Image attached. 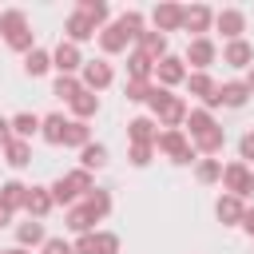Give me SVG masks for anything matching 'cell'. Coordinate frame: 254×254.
Segmentation results:
<instances>
[{
    "instance_id": "obj_41",
    "label": "cell",
    "mask_w": 254,
    "mask_h": 254,
    "mask_svg": "<svg viewBox=\"0 0 254 254\" xmlns=\"http://www.w3.org/2000/svg\"><path fill=\"white\" fill-rule=\"evenodd\" d=\"M151 87H155V83H143V79H127V87H123V95H127V103H147V95H151Z\"/></svg>"
},
{
    "instance_id": "obj_4",
    "label": "cell",
    "mask_w": 254,
    "mask_h": 254,
    "mask_svg": "<svg viewBox=\"0 0 254 254\" xmlns=\"http://www.w3.org/2000/svg\"><path fill=\"white\" fill-rule=\"evenodd\" d=\"M111 79H115V71H111L107 60H87V64L79 67V83H83V91H103V87H111Z\"/></svg>"
},
{
    "instance_id": "obj_21",
    "label": "cell",
    "mask_w": 254,
    "mask_h": 254,
    "mask_svg": "<svg viewBox=\"0 0 254 254\" xmlns=\"http://www.w3.org/2000/svg\"><path fill=\"white\" fill-rule=\"evenodd\" d=\"M0 202L16 214V210H24V202H28V187L20 183V179H8V183H0Z\"/></svg>"
},
{
    "instance_id": "obj_26",
    "label": "cell",
    "mask_w": 254,
    "mask_h": 254,
    "mask_svg": "<svg viewBox=\"0 0 254 254\" xmlns=\"http://www.w3.org/2000/svg\"><path fill=\"white\" fill-rule=\"evenodd\" d=\"M4 163H8L12 171L28 167V163H32V147H28L24 139H8V143H4Z\"/></svg>"
},
{
    "instance_id": "obj_7",
    "label": "cell",
    "mask_w": 254,
    "mask_h": 254,
    "mask_svg": "<svg viewBox=\"0 0 254 254\" xmlns=\"http://www.w3.org/2000/svg\"><path fill=\"white\" fill-rule=\"evenodd\" d=\"M52 67H56L60 75H75V71L83 67L79 48H75V44H67V40H60V44H56V52H52Z\"/></svg>"
},
{
    "instance_id": "obj_51",
    "label": "cell",
    "mask_w": 254,
    "mask_h": 254,
    "mask_svg": "<svg viewBox=\"0 0 254 254\" xmlns=\"http://www.w3.org/2000/svg\"><path fill=\"white\" fill-rule=\"evenodd\" d=\"M0 254H32V250H24V246H12V250H0Z\"/></svg>"
},
{
    "instance_id": "obj_28",
    "label": "cell",
    "mask_w": 254,
    "mask_h": 254,
    "mask_svg": "<svg viewBox=\"0 0 254 254\" xmlns=\"http://www.w3.org/2000/svg\"><path fill=\"white\" fill-rule=\"evenodd\" d=\"M183 83H187V87H190V95H198L202 103H206V99L218 91V83H214L206 71H187V79H183Z\"/></svg>"
},
{
    "instance_id": "obj_17",
    "label": "cell",
    "mask_w": 254,
    "mask_h": 254,
    "mask_svg": "<svg viewBox=\"0 0 254 254\" xmlns=\"http://www.w3.org/2000/svg\"><path fill=\"white\" fill-rule=\"evenodd\" d=\"M135 44H139V52H143V56H151L155 64L167 56V36H163V32H155V28H151V32L143 28V32L135 36Z\"/></svg>"
},
{
    "instance_id": "obj_38",
    "label": "cell",
    "mask_w": 254,
    "mask_h": 254,
    "mask_svg": "<svg viewBox=\"0 0 254 254\" xmlns=\"http://www.w3.org/2000/svg\"><path fill=\"white\" fill-rule=\"evenodd\" d=\"M194 179H198V183H218V179H222V163H218V159H198Z\"/></svg>"
},
{
    "instance_id": "obj_11",
    "label": "cell",
    "mask_w": 254,
    "mask_h": 254,
    "mask_svg": "<svg viewBox=\"0 0 254 254\" xmlns=\"http://www.w3.org/2000/svg\"><path fill=\"white\" fill-rule=\"evenodd\" d=\"M210 24H214V12H210L206 4H190V8H183V32H194V40H198L202 32H210Z\"/></svg>"
},
{
    "instance_id": "obj_18",
    "label": "cell",
    "mask_w": 254,
    "mask_h": 254,
    "mask_svg": "<svg viewBox=\"0 0 254 254\" xmlns=\"http://www.w3.org/2000/svg\"><path fill=\"white\" fill-rule=\"evenodd\" d=\"M190 147H194L198 155H206V159H214V155H218V151L226 147V131H222V127L214 123V127H210L206 135H198V139H190Z\"/></svg>"
},
{
    "instance_id": "obj_15",
    "label": "cell",
    "mask_w": 254,
    "mask_h": 254,
    "mask_svg": "<svg viewBox=\"0 0 254 254\" xmlns=\"http://www.w3.org/2000/svg\"><path fill=\"white\" fill-rule=\"evenodd\" d=\"M127 44H131V36H127L119 24L99 28V48H103V56H119V52H127Z\"/></svg>"
},
{
    "instance_id": "obj_47",
    "label": "cell",
    "mask_w": 254,
    "mask_h": 254,
    "mask_svg": "<svg viewBox=\"0 0 254 254\" xmlns=\"http://www.w3.org/2000/svg\"><path fill=\"white\" fill-rule=\"evenodd\" d=\"M242 230L254 238V206H246V214H242Z\"/></svg>"
},
{
    "instance_id": "obj_12",
    "label": "cell",
    "mask_w": 254,
    "mask_h": 254,
    "mask_svg": "<svg viewBox=\"0 0 254 254\" xmlns=\"http://www.w3.org/2000/svg\"><path fill=\"white\" fill-rule=\"evenodd\" d=\"M222 64H230V67H254V44H246V40H230L226 48H222Z\"/></svg>"
},
{
    "instance_id": "obj_45",
    "label": "cell",
    "mask_w": 254,
    "mask_h": 254,
    "mask_svg": "<svg viewBox=\"0 0 254 254\" xmlns=\"http://www.w3.org/2000/svg\"><path fill=\"white\" fill-rule=\"evenodd\" d=\"M40 254H75V250H71L67 238H48V242L40 246Z\"/></svg>"
},
{
    "instance_id": "obj_35",
    "label": "cell",
    "mask_w": 254,
    "mask_h": 254,
    "mask_svg": "<svg viewBox=\"0 0 254 254\" xmlns=\"http://www.w3.org/2000/svg\"><path fill=\"white\" fill-rule=\"evenodd\" d=\"M187 127H190V139H198V135H206L210 127H214V115L210 111H202V107H194V111H187V119H183Z\"/></svg>"
},
{
    "instance_id": "obj_24",
    "label": "cell",
    "mask_w": 254,
    "mask_h": 254,
    "mask_svg": "<svg viewBox=\"0 0 254 254\" xmlns=\"http://www.w3.org/2000/svg\"><path fill=\"white\" fill-rule=\"evenodd\" d=\"M75 12H79V16H87V20L95 24V32H99V28H107V20H111V8H107L103 0H79V4H75Z\"/></svg>"
},
{
    "instance_id": "obj_40",
    "label": "cell",
    "mask_w": 254,
    "mask_h": 254,
    "mask_svg": "<svg viewBox=\"0 0 254 254\" xmlns=\"http://www.w3.org/2000/svg\"><path fill=\"white\" fill-rule=\"evenodd\" d=\"M115 24H119V28H123V32H127V36L135 40V36L143 32V12H135V8H127V12H123V16L115 20Z\"/></svg>"
},
{
    "instance_id": "obj_3",
    "label": "cell",
    "mask_w": 254,
    "mask_h": 254,
    "mask_svg": "<svg viewBox=\"0 0 254 254\" xmlns=\"http://www.w3.org/2000/svg\"><path fill=\"white\" fill-rule=\"evenodd\" d=\"M222 187H226V194H234V198H250L254 194V171L246 167V163H226L222 167V179H218Z\"/></svg>"
},
{
    "instance_id": "obj_16",
    "label": "cell",
    "mask_w": 254,
    "mask_h": 254,
    "mask_svg": "<svg viewBox=\"0 0 254 254\" xmlns=\"http://www.w3.org/2000/svg\"><path fill=\"white\" fill-rule=\"evenodd\" d=\"M52 206H56V202H52V190H48V187H28V202H24V210H28L32 218L44 222V218L52 214Z\"/></svg>"
},
{
    "instance_id": "obj_1",
    "label": "cell",
    "mask_w": 254,
    "mask_h": 254,
    "mask_svg": "<svg viewBox=\"0 0 254 254\" xmlns=\"http://www.w3.org/2000/svg\"><path fill=\"white\" fill-rule=\"evenodd\" d=\"M147 107H151V115H155V123L159 127H179L183 119H187V99L183 95H171L167 87H151V95H147Z\"/></svg>"
},
{
    "instance_id": "obj_33",
    "label": "cell",
    "mask_w": 254,
    "mask_h": 254,
    "mask_svg": "<svg viewBox=\"0 0 254 254\" xmlns=\"http://www.w3.org/2000/svg\"><path fill=\"white\" fill-rule=\"evenodd\" d=\"M79 167H83V171H99V167H107V147H103V143H87V147L79 151Z\"/></svg>"
},
{
    "instance_id": "obj_23",
    "label": "cell",
    "mask_w": 254,
    "mask_h": 254,
    "mask_svg": "<svg viewBox=\"0 0 254 254\" xmlns=\"http://www.w3.org/2000/svg\"><path fill=\"white\" fill-rule=\"evenodd\" d=\"M246 99H250V91H246L242 79L218 83V103H222V107H246Z\"/></svg>"
},
{
    "instance_id": "obj_30",
    "label": "cell",
    "mask_w": 254,
    "mask_h": 254,
    "mask_svg": "<svg viewBox=\"0 0 254 254\" xmlns=\"http://www.w3.org/2000/svg\"><path fill=\"white\" fill-rule=\"evenodd\" d=\"M83 206L91 210V218H95V222H99V218H107V214H111V190L95 187V190H91V194L83 198Z\"/></svg>"
},
{
    "instance_id": "obj_50",
    "label": "cell",
    "mask_w": 254,
    "mask_h": 254,
    "mask_svg": "<svg viewBox=\"0 0 254 254\" xmlns=\"http://www.w3.org/2000/svg\"><path fill=\"white\" fill-rule=\"evenodd\" d=\"M242 83H246V91H250V95H254V67H250V71H246V79H242Z\"/></svg>"
},
{
    "instance_id": "obj_48",
    "label": "cell",
    "mask_w": 254,
    "mask_h": 254,
    "mask_svg": "<svg viewBox=\"0 0 254 254\" xmlns=\"http://www.w3.org/2000/svg\"><path fill=\"white\" fill-rule=\"evenodd\" d=\"M8 139H12V123L0 115V151H4V143H8Z\"/></svg>"
},
{
    "instance_id": "obj_9",
    "label": "cell",
    "mask_w": 254,
    "mask_h": 254,
    "mask_svg": "<svg viewBox=\"0 0 254 254\" xmlns=\"http://www.w3.org/2000/svg\"><path fill=\"white\" fill-rule=\"evenodd\" d=\"M151 20H155V32H179L183 28V4H171V0H163V4H155V12H151Z\"/></svg>"
},
{
    "instance_id": "obj_8",
    "label": "cell",
    "mask_w": 254,
    "mask_h": 254,
    "mask_svg": "<svg viewBox=\"0 0 254 254\" xmlns=\"http://www.w3.org/2000/svg\"><path fill=\"white\" fill-rule=\"evenodd\" d=\"M155 79H159V87H167V91H171L175 83H183V79H187V64H183L179 56H171V52H167V56L155 64Z\"/></svg>"
},
{
    "instance_id": "obj_25",
    "label": "cell",
    "mask_w": 254,
    "mask_h": 254,
    "mask_svg": "<svg viewBox=\"0 0 254 254\" xmlns=\"http://www.w3.org/2000/svg\"><path fill=\"white\" fill-rule=\"evenodd\" d=\"M12 123V139H32V135H40V115H32V111H20V115H12L8 119Z\"/></svg>"
},
{
    "instance_id": "obj_49",
    "label": "cell",
    "mask_w": 254,
    "mask_h": 254,
    "mask_svg": "<svg viewBox=\"0 0 254 254\" xmlns=\"http://www.w3.org/2000/svg\"><path fill=\"white\" fill-rule=\"evenodd\" d=\"M8 222H12V210H8L4 202H0V226H8Z\"/></svg>"
},
{
    "instance_id": "obj_46",
    "label": "cell",
    "mask_w": 254,
    "mask_h": 254,
    "mask_svg": "<svg viewBox=\"0 0 254 254\" xmlns=\"http://www.w3.org/2000/svg\"><path fill=\"white\" fill-rule=\"evenodd\" d=\"M71 250H75V254H95V230H91V234H79V238L71 242Z\"/></svg>"
},
{
    "instance_id": "obj_43",
    "label": "cell",
    "mask_w": 254,
    "mask_h": 254,
    "mask_svg": "<svg viewBox=\"0 0 254 254\" xmlns=\"http://www.w3.org/2000/svg\"><path fill=\"white\" fill-rule=\"evenodd\" d=\"M238 163H254V131H246L242 139H238Z\"/></svg>"
},
{
    "instance_id": "obj_5",
    "label": "cell",
    "mask_w": 254,
    "mask_h": 254,
    "mask_svg": "<svg viewBox=\"0 0 254 254\" xmlns=\"http://www.w3.org/2000/svg\"><path fill=\"white\" fill-rule=\"evenodd\" d=\"M214 56H218L214 40H210V36H198V40H190V44H187V56H183V64H190L194 71H206V67L214 64Z\"/></svg>"
},
{
    "instance_id": "obj_36",
    "label": "cell",
    "mask_w": 254,
    "mask_h": 254,
    "mask_svg": "<svg viewBox=\"0 0 254 254\" xmlns=\"http://www.w3.org/2000/svg\"><path fill=\"white\" fill-rule=\"evenodd\" d=\"M64 179H67V187L75 190V198H79V194L87 198V194L95 190V179H91V171H83V167H75V171H67Z\"/></svg>"
},
{
    "instance_id": "obj_34",
    "label": "cell",
    "mask_w": 254,
    "mask_h": 254,
    "mask_svg": "<svg viewBox=\"0 0 254 254\" xmlns=\"http://www.w3.org/2000/svg\"><path fill=\"white\" fill-rule=\"evenodd\" d=\"M48 67H52V52H44V48H32V52L24 56V71H28L32 79H36V75H44Z\"/></svg>"
},
{
    "instance_id": "obj_2",
    "label": "cell",
    "mask_w": 254,
    "mask_h": 254,
    "mask_svg": "<svg viewBox=\"0 0 254 254\" xmlns=\"http://www.w3.org/2000/svg\"><path fill=\"white\" fill-rule=\"evenodd\" d=\"M155 151H163V155H167L171 163H179V167L198 163V151L190 147V139H187V131H183V127H167V131H159Z\"/></svg>"
},
{
    "instance_id": "obj_31",
    "label": "cell",
    "mask_w": 254,
    "mask_h": 254,
    "mask_svg": "<svg viewBox=\"0 0 254 254\" xmlns=\"http://www.w3.org/2000/svg\"><path fill=\"white\" fill-rule=\"evenodd\" d=\"M91 226H95V218H91V210L79 202V206H67V230L71 234H91Z\"/></svg>"
},
{
    "instance_id": "obj_13",
    "label": "cell",
    "mask_w": 254,
    "mask_h": 254,
    "mask_svg": "<svg viewBox=\"0 0 254 254\" xmlns=\"http://www.w3.org/2000/svg\"><path fill=\"white\" fill-rule=\"evenodd\" d=\"M64 36H67V44H75V48H79L83 40H91V36H99V32H95V24H91L87 16L71 12V16L64 20Z\"/></svg>"
},
{
    "instance_id": "obj_14",
    "label": "cell",
    "mask_w": 254,
    "mask_h": 254,
    "mask_svg": "<svg viewBox=\"0 0 254 254\" xmlns=\"http://www.w3.org/2000/svg\"><path fill=\"white\" fill-rule=\"evenodd\" d=\"M214 214H218V222H222V226H242L246 202H242V198H234V194H222V198L214 202Z\"/></svg>"
},
{
    "instance_id": "obj_32",
    "label": "cell",
    "mask_w": 254,
    "mask_h": 254,
    "mask_svg": "<svg viewBox=\"0 0 254 254\" xmlns=\"http://www.w3.org/2000/svg\"><path fill=\"white\" fill-rule=\"evenodd\" d=\"M91 143V127L87 123H79V119H67V135H64V147H75V151H83Z\"/></svg>"
},
{
    "instance_id": "obj_37",
    "label": "cell",
    "mask_w": 254,
    "mask_h": 254,
    "mask_svg": "<svg viewBox=\"0 0 254 254\" xmlns=\"http://www.w3.org/2000/svg\"><path fill=\"white\" fill-rule=\"evenodd\" d=\"M52 91H56V95H60V99H64V103H71V99H75V95H79V91H83V83H79V79H75V75H60V79H56V87H52Z\"/></svg>"
},
{
    "instance_id": "obj_44",
    "label": "cell",
    "mask_w": 254,
    "mask_h": 254,
    "mask_svg": "<svg viewBox=\"0 0 254 254\" xmlns=\"http://www.w3.org/2000/svg\"><path fill=\"white\" fill-rule=\"evenodd\" d=\"M151 155H155V147H135V143H131V151H127L131 167H147V163H151Z\"/></svg>"
},
{
    "instance_id": "obj_20",
    "label": "cell",
    "mask_w": 254,
    "mask_h": 254,
    "mask_svg": "<svg viewBox=\"0 0 254 254\" xmlns=\"http://www.w3.org/2000/svg\"><path fill=\"white\" fill-rule=\"evenodd\" d=\"M64 135H67V119L56 111V115H44L40 119V139L44 143H52V147H60L64 143Z\"/></svg>"
},
{
    "instance_id": "obj_19",
    "label": "cell",
    "mask_w": 254,
    "mask_h": 254,
    "mask_svg": "<svg viewBox=\"0 0 254 254\" xmlns=\"http://www.w3.org/2000/svg\"><path fill=\"white\" fill-rule=\"evenodd\" d=\"M44 242H48V234H44V222L40 218H28V222L16 226V246L32 250V246H44Z\"/></svg>"
},
{
    "instance_id": "obj_29",
    "label": "cell",
    "mask_w": 254,
    "mask_h": 254,
    "mask_svg": "<svg viewBox=\"0 0 254 254\" xmlns=\"http://www.w3.org/2000/svg\"><path fill=\"white\" fill-rule=\"evenodd\" d=\"M67 107H71V115H75L79 123H87V119L99 111V95H95V91H79V95H75Z\"/></svg>"
},
{
    "instance_id": "obj_10",
    "label": "cell",
    "mask_w": 254,
    "mask_h": 254,
    "mask_svg": "<svg viewBox=\"0 0 254 254\" xmlns=\"http://www.w3.org/2000/svg\"><path fill=\"white\" fill-rule=\"evenodd\" d=\"M127 139H131L135 147H155V139H159V123H155L151 115H135V119L127 123Z\"/></svg>"
},
{
    "instance_id": "obj_42",
    "label": "cell",
    "mask_w": 254,
    "mask_h": 254,
    "mask_svg": "<svg viewBox=\"0 0 254 254\" xmlns=\"http://www.w3.org/2000/svg\"><path fill=\"white\" fill-rule=\"evenodd\" d=\"M95 254H119V234L95 230Z\"/></svg>"
},
{
    "instance_id": "obj_22",
    "label": "cell",
    "mask_w": 254,
    "mask_h": 254,
    "mask_svg": "<svg viewBox=\"0 0 254 254\" xmlns=\"http://www.w3.org/2000/svg\"><path fill=\"white\" fill-rule=\"evenodd\" d=\"M151 75H155V60L151 56H143L139 48L127 56V79H143V83H151Z\"/></svg>"
},
{
    "instance_id": "obj_27",
    "label": "cell",
    "mask_w": 254,
    "mask_h": 254,
    "mask_svg": "<svg viewBox=\"0 0 254 254\" xmlns=\"http://www.w3.org/2000/svg\"><path fill=\"white\" fill-rule=\"evenodd\" d=\"M20 32H28V16H24L20 8H4V12H0V36L12 40V36H20Z\"/></svg>"
},
{
    "instance_id": "obj_6",
    "label": "cell",
    "mask_w": 254,
    "mask_h": 254,
    "mask_svg": "<svg viewBox=\"0 0 254 254\" xmlns=\"http://www.w3.org/2000/svg\"><path fill=\"white\" fill-rule=\"evenodd\" d=\"M214 28L226 36V44H230V40H242V32H246V12H242V8H222V12H214Z\"/></svg>"
},
{
    "instance_id": "obj_39",
    "label": "cell",
    "mask_w": 254,
    "mask_h": 254,
    "mask_svg": "<svg viewBox=\"0 0 254 254\" xmlns=\"http://www.w3.org/2000/svg\"><path fill=\"white\" fill-rule=\"evenodd\" d=\"M48 190H52V202H56V206H75V190L67 187V179H64V175H60Z\"/></svg>"
}]
</instances>
